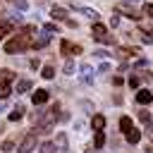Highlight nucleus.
<instances>
[{
	"mask_svg": "<svg viewBox=\"0 0 153 153\" xmlns=\"http://www.w3.org/2000/svg\"><path fill=\"white\" fill-rule=\"evenodd\" d=\"M31 33H33V26H26L19 36H14V38H10L7 43H5V53H22V50H26L29 45H31Z\"/></svg>",
	"mask_w": 153,
	"mask_h": 153,
	"instance_id": "nucleus-1",
	"label": "nucleus"
},
{
	"mask_svg": "<svg viewBox=\"0 0 153 153\" xmlns=\"http://www.w3.org/2000/svg\"><path fill=\"white\" fill-rule=\"evenodd\" d=\"M93 38H96L98 43H112V41H115L112 36H108V29H105L103 24H98V22L93 24Z\"/></svg>",
	"mask_w": 153,
	"mask_h": 153,
	"instance_id": "nucleus-2",
	"label": "nucleus"
},
{
	"mask_svg": "<svg viewBox=\"0 0 153 153\" xmlns=\"http://www.w3.org/2000/svg\"><path fill=\"white\" fill-rule=\"evenodd\" d=\"M33 148H36V136H33V134H29V136L22 141V146H19V151H17V153H31Z\"/></svg>",
	"mask_w": 153,
	"mask_h": 153,
	"instance_id": "nucleus-3",
	"label": "nucleus"
},
{
	"mask_svg": "<svg viewBox=\"0 0 153 153\" xmlns=\"http://www.w3.org/2000/svg\"><path fill=\"white\" fill-rule=\"evenodd\" d=\"M60 50H62V55H79V53H81V45H74V43H69V41H62Z\"/></svg>",
	"mask_w": 153,
	"mask_h": 153,
	"instance_id": "nucleus-4",
	"label": "nucleus"
},
{
	"mask_svg": "<svg viewBox=\"0 0 153 153\" xmlns=\"http://www.w3.org/2000/svg\"><path fill=\"white\" fill-rule=\"evenodd\" d=\"M31 100H33V105H43V103L48 100V91H45V88H38V91L31 96Z\"/></svg>",
	"mask_w": 153,
	"mask_h": 153,
	"instance_id": "nucleus-5",
	"label": "nucleus"
},
{
	"mask_svg": "<svg viewBox=\"0 0 153 153\" xmlns=\"http://www.w3.org/2000/svg\"><path fill=\"white\" fill-rule=\"evenodd\" d=\"M48 41H50V36H48V31L43 29V33H38V38L31 41V45H33V48H43V45H48Z\"/></svg>",
	"mask_w": 153,
	"mask_h": 153,
	"instance_id": "nucleus-6",
	"label": "nucleus"
},
{
	"mask_svg": "<svg viewBox=\"0 0 153 153\" xmlns=\"http://www.w3.org/2000/svg\"><path fill=\"white\" fill-rule=\"evenodd\" d=\"M136 100H139L141 105H148V103L153 100V93H151V91H146V88H141V91L136 93Z\"/></svg>",
	"mask_w": 153,
	"mask_h": 153,
	"instance_id": "nucleus-7",
	"label": "nucleus"
},
{
	"mask_svg": "<svg viewBox=\"0 0 153 153\" xmlns=\"http://www.w3.org/2000/svg\"><path fill=\"white\" fill-rule=\"evenodd\" d=\"M81 79H84L86 84L93 81V69H91V65H81Z\"/></svg>",
	"mask_w": 153,
	"mask_h": 153,
	"instance_id": "nucleus-8",
	"label": "nucleus"
},
{
	"mask_svg": "<svg viewBox=\"0 0 153 153\" xmlns=\"http://www.w3.org/2000/svg\"><path fill=\"white\" fill-rule=\"evenodd\" d=\"M26 91H31V81L29 79H19L17 81V93H26Z\"/></svg>",
	"mask_w": 153,
	"mask_h": 153,
	"instance_id": "nucleus-9",
	"label": "nucleus"
},
{
	"mask_svg": "<svg viewBox=\"0 0 153 153\" xmlns=\"http://www.w3.org/2000/svg\"><path fill=\"white\" fill-rule=\"evenodd\" d=\"M124 136H127V141H129V143H139V139H141V131H139V129H129Z\"/></svg>",
	"mask_w": 153,
	"mask_h": 153,
	"instance_id": "nucleus-10",
	"label": "nucleus"
},
{
	"mask_svg": "<svg viewBox=\"0 0 153 153\" xmlns=\"http://www.w3.org/2000/svg\"><path fill=\"white\" fill-rule=\"evenodd\" d=\"M10 93H12L10 81H7V79H2V81H0V98H10Z\"/></svg>",
	"mask_w": 153,
	"mask_h": 153,
	"instance_id": "nucleus-11",
	"label": "nucleus"
},
{
	"mask_svg": "<svg viewBox=\"0 0 153 153\" xmlns=\"http://www.w3.org/2000/svg\"><path fill=\"white\" fill-rule=\"evenodd\" d=\"M55 151H57V146H55L53 141H43L41 148H38V153H55Z\"/></svg>",
	"mask_w": 153,
	"mask_h": 153,
	"instance_id": "nucleus-12",
	"label": "nucleus"
},
{
	"mask_svg": "<svg viewBox=\"0 0 153 153\" xmlns=\"http://www.w3.org/2000/svg\"><path fill=\"white\" fill-rule=\"evenodd\" d=\"M50 14H53L57 22H65V19H67V10H62V7H53V12H50Z\"/></svg>",
	"mask_w": 153,
	"mask_h": 153,
	"instance_id": "nucleus-13",
	"label": "nucleus"
},
{
	"mask_svg": "<svg viewBox=\"0 0 153 153\" xmlns=\"http://www.w3.org/2000/svg\"><path fill=\"white\" fill-rule=\"evenodd\" d=\"M91 124H93V129H96V131H103V127H105V117H103V115H96Z\"/></svg>",
	"mask_w": 153,
	"mask_h": 153,
	"instance_id": "nucleus-14",
	"label": "nucleus"
},
{
	"mask_svg": "<svg viewBox=\"0 0 153 153\" xmlns=\"http://www.w3.org/2000/svg\"><path fill=\"white\" fill-rule=\"evenodd\" d=\"M55 146H57L60 151H67V136H65V131H60V134H57V139H55Z\"/></svg>",
	"mask_w": 153,
	"mask_h": 153,
	"instance_id": "nucleus-15",
	"label": "nucleus"
},
{
	"mask_svg": "<svg viewBox=\"0 0 153 153\" xmlns=\"http://www.w3.org/2000/svg\"><path fill=\"white\" fill-rule=\"evenodd\" d=\"M139 36H141V41H143V43H153V29H141V31H139Z\"/></svg>",
	"mask_w": 153,
	"mask_h": 153,
	"instance_id": "nucleus-16",
	"label": "nucleus"
},
{
	"mask_svg": "<svg viewBox=\"0 0 153 153\" xmlns=\"http://www.w3.org/2000/svg\"><path fill=\"white\" fill-rule=\"evenodd\" d=\"M41 76H43V79H53V76H55V67H53V65H45V67L41 69Z\"/></svg>",
	"mask_w": 153,
	"mask_h": 153,
	"instance_id": "nucleus-17",
	"label": "nucleus"
},
{
	"mask_svg": "<svg viewBox=\"0 0 153 153\" xmlns=\"http://www.w3.org/2000/svg\"><path fill=\"white\" fill-rule=\"evenodd\" d=\"M79 12H81L84 17H88V19H93V22L98 19V12H96V10H88V7H79Z\"/></svg>",
	"mask_w": 153,
	"mask_h": 153,
	"instance_id": "nucleus-18",
	"label": "nucleus"
},
{
	"mask_svg": "<svg viewBox=\"0 0 153 153\" xmlns=\"http://www.w3.org/2000/svg\"><path fill=\"white\" fill-rule=\"evenodd\" d=\"M117 55L120 57H131V55H139V50H134V48H120Z\"/></svg>",
	"mask_w": 153,
	"mask_h": 153,
	"instance_id": "nucleus-19",
	"label": "nucleus"
},
{
	"mask_svg": "<svg viewBox=\"0 0 153 153\" xmlns=\"http://www.w3.org/2000/svg\"><path fill=\"white\" fill-rule=\"evenodd\" d=\"M22 115H24V108H22V105H17V108L10 112V120H12V122H17V120H22Z\"/></svg>",
	"mask_w": 153,
	"mask_h": 153,
	"instance_id": "nucleus-20",
	"label": "nucleus"
},
{
	"mask_svg": "<svg viewBox=\"0 0 153 153\" xmlns=\"http://www.w3.org/2000/svg\"><path fill=\"white\" fill-rule=\"evenodd\" d=\"M120 129H122L124 134H127L129 129H134V124H131V120H129V117H122V120H120Z\"/></svg>",
	"mask_w": 153,
	"mask_h": 153,
	"instance_id": "nucleus-21",
	"label": "nucleus"
},
{
	"mask_svg": "<svg viewBox=\"0 0 153 153\" xmlns=\"http://www.w3.org/2000/svg\"><path fill=\"white\" fill-rule=\"evenodd\" d=\"M103 143H105V134H103V131H96V139H93V146H96V148H103Z\"/></svg>",
	"mask_w": 153,
	"mask_h": 153,
	"instance_id": "nucleus-22",
	"label": "nucleus"
},
{
	"mask_svg": "<svg viewBox=\"0 0 153 153\" xmlns=\"http://www.w3.org/2000/svg\"><path fill=\"white\" fill-rule=\"evenodd\" d=\"M10 29H12V22H0V38L5 33H10Z\"/></svg>",
	"mask_w": 153,
	"mask_h": 153,
	"instance_id": "nucleus-23",
	"label": "nucleus"
},
{
	"mask_svg": "<svg viewBox=\"0 0 153 153\" xmlns=\"http://www.w3.org/2000/svg\"><path fill=\"white\" fill-rule=\"evenodd\" d=\"M139 120L148 124V122H151V112H148V110H141V112H139Z\"/></svg>",
	"mask_w": 153,
	"mask_h": 153,
	"instance_id": "nucleus-24",
	"label": "nucleus"
},
{
	"mask_svg": "<svg viewBox=\"0 0 153 153\" xmlns=\"http://www.w3.org/2000/svg\"><path fill=\"white\" fill-rule=\"evenodd\" d=\"M72 72H74V62L67 60V62H65V74H72Z\"/></svg>",
	"mask_w": 153,
	"mask_h": 153,
	"instance_id": "nucleus-25",
	"label": "nucleus"
},
{
	"mask_svg": "<svg viewBox=\"0 0 153 153\" xmlns=\"http://www.w3.org/2000/svg\"><path fill=\"white\" fill-rule=\"evenodd\" d=\"M143 12H146L148 17H153V5H151V2H146V5H143Z\"/></svg>",
	"mask_w": 153,
	"mask_h": 153,
	"instance_id": "nucleus-26",
	"label": "nucleus"
},
{
	"mask_svg": "<svg viewBox=\"0 0 153 153\" xmlns=\"http://www.w3.org/2000/svg\"><path fill=\"white\" fill-rule=\"evenodd\" d=\"M12 146H14V143H12L10 139H7V141H2V151H12Z\"/></svg>",
	"mask_w": 153,
	"mask_h": 153,
	"instance_id": "nucleus-27",
	"label": "nucleus"
},
{
	"mask_svg": "<svg viewBox=\"0 0 153 153\" xmlns=\"http://www.w3.org/2000/svg\"><path fill=\"white\" fill-rule=\"evenodd\" d=\"M110 24H112V26H120V17L112 14V17H110Z\"/></svg>",
	"mask_w": 153,
	"mask_h": 153,
	"instance_id": "nucleus-28",
	"label": "nucleus"
},
{
	"mask_svg": "<svg viewBox=\"0 0 153 153\" xmlns=\"http://www.w3.org/2000/svg\"><path fill=\"white\" fill-rule=\"evenodd\" d=\"M14 5H17L19 10H26V0H14Z\"/></svg>",
	"mask_w": 153,
	"mask_h": 153,
	"instance_id": "nucleus-29",
	"label": "nucleus"
},
{
	"mask_svg": "<svg viewBox=\"0 0 153 153\" xmlns=\"http://www.w3.org/2000/svg\"><path fill=\"white\" fill-rule=\"evenodd\" d=\"M93 55H96V57H100V60H103V57H108V53H105V50H96Z\"/></svg>",
	"mask_w": 153,
	"mask_h": 153,
	"instance_id": "nucleus-30",
	"label": "nucleus"
},
{
	"mask_svg": "<svg viewBox=\"0 0 153 153\" xmlns=\"http://www.w3.org/2000/svg\"><path fill=\"white\" fill-rule=\"evenodd\" d=\"M129 86H134V88H136V86H139V76H131V79H129Z\"/></svg>",
	"mask_w": 153,
	"mask_h": 153,
	"instance_id": "nucleus-31",
	"label": "nucleus"
},
{
	"mask_svg": "<svg viewBox=\"0 0 153 153\" xmlns=\"http://www.w3.org/2000/svg\"><path fill=\"white\" fill-rule=\"evenodd\" d=\"M43 29H45V31H48V33H53V31H55V24H45V26H43Z\"/></svg>",
	"mask_w": 153,
	"mask_h": 153,
	"instance_id": "nucleus-32",
	"label": "nucleus"
},
{
	"mask_svg": "<svg viewBox=\"0 0 153 153\" xmlns=\"http://www.w3.org/2000/svg\"><path fill=\"white\" fill-rule=\"evenodd\" d=\"M146 151H148V153H153V141H151V143L146 146Z\"/></svg>",
	"mask_w": 153,
	"mask_h": 153,
	"instance_id": "nucleus-33",
	"label": "nucleus"
},
{
	"mask_svg": "<svg viewBox=\"0 0 153 153\" xmlns=\"http://www.w3.org/2000/svg\"><path fill=\"white\" fill-rule=\"evenodd\" d=\"M124 2H139V0H124Z\"/></svg>",
	"mask_w": 153,
	"mask_h": 153,
	"instance_id": "nucleus-34",
	"label": "nucleus"
}]
</instances>
